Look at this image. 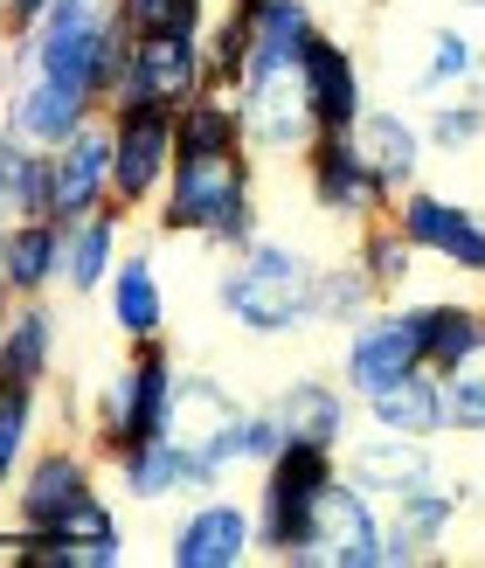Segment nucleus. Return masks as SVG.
I'll use <instances>...</instances> for the list:
<instances>
[{"label": "nucleus", "mask_w": 485, "mask_h": 568, "mask_svg": "<svg viewBox=\"0 0 485 568\" xmlns=\"http://www.w3.org/2000/svg\"><path fill=\"white\" fill-rule=\"evenodd\" d=\"M202 42H209V83L243 91V77H250V14L230 8L215 28H202Z\"/></svg>", "instance_id": "nucleus-37"}, {"label": "nucleus", "mask_w": 485, "mask_h": 568, "mask_svg": "<svg viewBox=\"0 0 485 568\" xmlns=\"http://www.w3.org/2000/svg\"><path fill=\"white\" fill-rule=\"evenodd\" d=\"M354 257H361L367 284H375V298H395V292L416 277V257H423V250L403 236V222L382 215V222H367V230H361V250H354Z\"/></svg>", "instance_id": "nucleus-32"}, {"label": "nucleus", "mask_w": 485, "mask_h": 568, "mask_svg": "<svg viewBox=\"0 0 485 568\" xmlns=\"http://www.w3.org/2000/svg\"><path fill=\"white\" fill-rule=\"evenodd\" d=\"M458 506H465V486H444V478H431V486H416L403 499H388L382 506V520H388V568L431 555L451 534V520H458Z\"/></svg>", "instance_id": "nucleus-21"}, {"label": "nucleus", "mask_w": 485, "mask_h": 568, "mask_svg": "<svg viewBox=\"0 0 485 568\" xmlns=\"http://www.w3.org/2000/svg\"><path fill=\"white\" fill-rule=\"evenodd\" d=\"M333 478H340V450L284 444L277 458L264 465V486H256V548L277 555L284 568H305Z\"/></svg>", "instance_id": "nucleus-3"}, {"label": "nucleus", "mask_w": 485, "mask_h": 568, "mask_svg": "<svg viewBox=\"0 0 485 568\" xmlns=\"http://www.w3.org/2000/svg\"><path fill=\"white\" fill-rule=\"evenodd\" d=\"M230 146H250L243 139V104H236V91L209 83L194 104L174 111V153H230Z\"/></svg>", "instance_id": "nucleus-30"}, {"label": "nucleus", "mask_w": 485, "mask_h": 568, "mask_svg": "<svg viewBox=\"0 0 485 568\" xmlns=\"http://www.w3.org/2000/svg\"><path fill=\"white\" fill-rule=\"evenodd\" d=\"M361 409L375 430H395V437H444V382L437 367H416V375L388 382L375 395H361Z\"/></svg>", "instance_id": "nucleus-26"}, {"label": "nucleus", "mask_w": 485, "mask_h": 568, "mask_svg": "<svg viewBox=\"0 0 485 568\" xmlns=\"http://www.w3.org/2000/svg\"><path fill=\"white\" fill-rule=\"evenodd\" d=\"M49 8H55V0H8V8H0V36H8V42H28Z\"/></svg>", "instance_id": "nucleus-41"}, {"label": "nucleus", "mask_w": 485, "mask_h": 568, "mask_svg": "<svg viewBox=\"0 0 485 568\" xmlns=\"http://www.w3.org/2000/svg\"><path fill=\"white\" fill-rule=\"evenodd\" d=\"M209 91V42L202 36H132V63L119 77V104H153V111H181Z\"/></svg>", "instance_id": "nucleus-10"}, {"label": "nucleus", "mask_w": 485, "mask_h": 568, "mask_svg": "<svg viewBox=\"0 0 485 568\" xmlns=\"http://www.w3.org/2000/svg\"><path fill=\"white\" fill-rule=\"evenodd\" d=\"M55 375V312L42 298H14V312L0 320V382L42 388Z\"/></svg>", "instance_id": "nucleus-24"}, {"label": "nucleus", "mask_w": 485, "mask_h": 568, "mask_svg": "<svg viewBox=\"0 0 485 568\" xmlns=\"http://www.w3.org/2000/svg\"><path fill=\"white\" fill-rule=\"evenodd\" d=\"M236 8H243V14H250V8H264V0H236Z\"/></svg>", "instance_id": "nucleus-44"}, {"label": "nucleus", "mask_w": 485, "mask_h": 568, "mask_svg": "<svg viewBox=\"0 0 485 568\" xmlns=\"http://www.w3.org/2000/svg\"><path fill=\"white\" fill-rule=\"evenodd\" d=\"M305 568H388V520L382 499H367L347 471L333 478V493L320 506V534H312Z\"/></svg>", "instance_id": "nucleus-12"}, {"label": "nucleus", "mask_w": 485, "mask_h": 568, "mask_svg": "<svg viewBox=\"0 0 485 568\" xmlns=\"http://www.w3.org/2000/svg\"><path fill=\"white\" fill-rule=\"evenodd\" d=\"M465 8H485V0H465Z\"/></svg>", "instance_id": "nucleus-45"}, {"label": "nucleus", "mask_w": 485, "mask_h": 568, "mask_svg": "<svg viewBox=\"0 0 485 568\" xmlns=\"http://www.w3.org/2000/svg\"><path fill=\"white\" fill-rule=\"evenodd\" d=\"M160 236H202L215 250L256 243V153L230 146V153H174L160 202H153Z\"/></svg>", "instance_id": "nucleus-1"}, {"label": "nucleus", "mask_w": 485, "mask_h": 568, "mask_svg": "<svg viewBox=\"0 0 485 568\" xmlns=\"http://www.w3.org/2000/svg\"><path fill=\"white\" fill-rule=\"evenodd\" d=\"M119 236H125V209H98V215H83L70 222V236H63V284L77 298H91L111 284V271H119Z\"/></svg>", "instance_id": "nucleus-27"}, {"label": "nucleus", "mask_w": 485, "mask_h": 568, "mask_svg": "<svg viewBox=\"0 0 485 568\" xmlns=\"http://www.w3.org/2000/svg\"><path fill=\"white\" fill-rule=\"evenodd\" d=\"M375 305H382V298H375V284H367L361 257L326 264L320 284H312V320H320V326H354V320H367Z\"/></svg>", "instance_id": "nucleus-34"}, {"label": "nucleus", "mask_w": 485, "mask_h": 568, "mask_svg": "<svg viewBox=\"0 0 485 568\" xmlns=\"http://www.w3.org/2000/svg\"><path fill=\"white\" fill-rule=\"evenodd\" d=\"M63 222H49V215H36V222H14L8 236H0V250H8V277H14V292L21 298H42L55 277H63Z\"/></svg>", "instance_id": "nucleus-29"}, {"label": "nucleus", "mask_w": 485, "mask_h": 568, "mask_svg": "<svg viewBox=\"0 0 485 568\" xmlns=\"http://www.w3.org/2000/svg\"><path fill=\"white\" fill-rule=\"evenodd\" d=\"M14 298H21V292H14V277H8V250H0V320L14 312Z\"/></svg>", "instance_id": "nucleus-42"}, {"label": "nucleus", "mask_w": 485, "mask_h": 568, "mask_svg": "<svg viewBox=\"0 0 485 568\" xmlns=\"http://www.w3.org/2000/svg\"><path fill=\"white\" fill-rule=\"evenodd\" d=\"M250 555H256V506H236L222 493L194 499V514L166 541V561L174 568H243Z\"/></svg>", "instance_id": "nucleus-15"}, {"label": "nucleus", "mask_w": 485, "mask_h": 568, "mask_svg": "<svg viewBox=\"0 0 485 568\" xmlns=\"http://www.w3.org/2000/svg\"><path fill=\"white\" fill-rule=\"evenodd\" d=\"M243 423L250 409L236 403L230 388L215 375H174V403H166V437H181L188 450H202V458L230 478L243 465Z\"/></svg>", "instance_id": "nucleus-11"}, {"label": "nucleus", "mask_w": 485, "mask_h": 568, "mask_svg": "<svg viewBox=\"0 0 485 568\" xmlns=\"http://www.w3.org/2000/svg\"><path fill=\"white\" fill-rule=\"evenodd\" d=\"M0 8H8V0H0Z\"/></svg>", "instance_id": "nucleus-46"}, {"label": "nucleus", "mask_w": 485, "mask_h": 568, "mask_svg": "<svg viewBox=\"0 0 485 568\" xmlns=\"http://www.w3.org/2000/svg\"><path fill=\"white\" fill-rule=\"evenodd\" d=\"M416 367H431V354H423V305L382 298L367 320L347 326V347H340V382H347L354 395H375L388 382L416 375Z\"/></svg>", "instance_id": "nucleus-7"}, {"label": "nucleus", "mask_w": 485, "mask_h": 568, "mask_svg": "<svg viewBox=\"0 0 485 568\" xmlns=\"http://www.w3.org/2000/svg\"><path fill=\"white\" fill-rule=\"evenodd\" d=\"M305 104H312V119H320V132H354L361 125V111H367V83H361V63H354V49L340 42V36H320L305 49Z\"/></svg>", "instance_id": "nucleus-20"}, {"label": "nucleus", "mask_w": 485, "mask_h": 568, "mask_svg": "<svg viewBox=\"0 0 485 568\" xmlns=\"http://www.w3.org/2000/svg\"><path fill=\"white\" fill-rule=\"evenodd\" d=\"M174 174V111L153 104H119L111 111V209H146L160 202Z\"/></svg>", "instance_id": "nucleus-8"}, {"label": "nucleus", "mask_w": 485, "mask_h": 568, "mask_svg": "<svg viewBox=\"0 0 485 568\" xmlns=\"http://www.w3.org/2000/svg\"><path fill=\"white\" fill-rule=\"evenodd\" d=\"M478 42L465 36V28H437L431 36V55H423V70L410 77L416 98H444V91H465V83H478Z\"/></svg>", "instance_id": "nucleus-33"}, {"label": "nucleus", "mask_w": 485, "mask_h": 568, "mask_svg": "<svg viewBox=\"0 0 485 568\" xmlns=\"http://www.w3.org/2000/svg\"><path fill=\"white\" fill-rule=\"evenodd\" d=\"M320 36L326 28L305 0H264V8H250V77L256 70H299Z\"/></svg>", "instance_id": "nucleus-25"}, {"label": "nucleus", "mask_w": 485, "mask_h": 568, "mask_svg": "<svg viewBox=\"0 0 485 568\" xmlns=\"http://www.w3.org/2000/svg\"><path fill=\"white\" fill-rule=\"evenodd\" d=\"M104 305H111L119 339H160L166 333V284H160L146 250H125L119 257V271H111V284H104Z\"/></svg>", "instance_id": "nucleus-22"}, {"label": "nucleus", "mask_w": 485, "mask_h": 568, "mask_svg": "<svg viewBox=\"0 0 485 568\" xmlns=\"http://www.w3.org/2000/svg\"><path fill=\"white\" fill-rule=\"evenodd\" d=\"M478 98H485V55H478Z\"/></svg>", "instance_id": "nucleus-43"}, {"label": "nucleus", "mask_w": 485, "mask_h": 568, "mask_svg": "<svg viewBox=\"0 0 485 568\" xmlns=\"http://www.w3.org/2000/svg\"><path fill=\"white\" fill-rule=\"evenodd\" d=\"M14 527L21 534H125L119 514L104 506L91 458L77 444H49L14 478Z\"/></svg>", "instance_id": "nucleus-4"}, {"label": "nucleus", "mask_w": 485, "mask_h": 568, "mask_svg": "<svg viewBox=\"0 0 485 568\" xmlns=\"http://www.w3.org/2000/svg\"><path fill=\"white\" fill-rule=\"evenodd\" d=\"M395 222H403V236L423 257H437L465 277H485V215L478 209L451 202V194H431V187H410L395 202Z\"/></svg>", "instance_id": "nucleus-14"}, {"label": "nucleus", "mask_w": 485, "mask_h": 568, "mask_svg": "<svg viewBox=\"0 0 485 568\" xmlns=\"http://www.w3.org/2000/svg\"><path fill=\"white\" fill-rule=\"evenodd\" d=\"M299 166H305L312 209L333 215V222H354V230H367V222H382V215L395 209V187L375 174V160H367V146H361L354 132H320Z\"/></svg>", "instance_id": "nucleus-6"}, {"label": "nucleus", "mask_w": 485, "mask_h": 568, "mask_svg": "<svg viewBox=\"0 0 485 568\" xmlns=\"http://www.w3.org/2000/svg\"><path fill=\"white\" fill-rule=\"evenodd\" d=\"M354 403L361 395L347 382H320V375H292L277 395H271V416H277V430L284 444H320V450H347L354 437Z\"/></svg>", "instance_id": "nucleus-18"}, {"label": "nucleus", "mask_w": 485, "mask_h": 568, "mask_svg": "<svg viewBox=\"0 0 485 568\" xmlns=\"http://www.w3.org/2000/svg\"><path fill=\"white\" fill-rule=\"evenodd\" d=\"M485 339V305H458V298H423V354L431 367H458Z\"/></svg>", "instance_id": "nucleus-31"}, {"label": "nucleus", "mask_w": 485, "mask_h": 568, "mask_svg": "<svg viewBox=\"0 0 485 568\" xmlns=\"http://www.w3.org/2000/svg\"><path fill=\"white\" fill-rule=\"evenodd\" d=\"M243 139L256 160H305L312 139H320V119L305 104V77L299 70H256L243 77Z\"/></svg>", "instance_id": "nucleus-9"}, {"label": "nucleus", "mask_w": 485, "mask_h": 568, "mask_svg": "<svg viewBox=\"0 0 485 568\" xmlns=\"http://www.w3.org/2000/svg\"><path fill=\"white\" fill-rule=\"evenodd\" d=\"M111 209V111L77 125L63 146H49V222H83Z\"/></svg>", "instance_id": "nucleus-13"}, {"label": "nucleus", "mask_w": 485, "mask_h": 568, "mask_svg": "<svg viewBox=\"0 0 485 568\" xmlns=\"http://www.w3.org/2000/svg\"><path fill=\"white\" fill-rule=\"evenodd\" d=\"M478 284H485V277H478Z\"/></svg>", "instance_id": "nucleus-47"}, {"label": "nucleus", "mask_w": 485, "mask_h": 568, "mask_svg": "<svg viewBox=\"0 0 485 568\" xmlns=\"http://www.w3.org/2000/svg\"><path fill=\"white\" fill-rule=\"evenodd\" d=\"M340 471H347L367 499H382V506L403 499V493H416V486H431V478H444L431 437H395V430L347 437V450H340Z\"/></svg>", "instance_id": "nucleus-16"}, {"label": "nucleus", "mask_w": 485, "mask_h": 568, "mask_svg": "<svg viewBox=\"0 0 485 568\" xmlns=\"http://www.w3.org/2000/svg\"><path fill=\"white\" fill-rule=\"evenodd\" d=\"M36 395H42V388L0 382V499L14 493L21 465L36 458Z\"/></svg>", "instance_id": "nucleus-35"}, {"label": "nucleus", "mask_w": 485, "mask_h": 568, "mask_svg": "<svg viewBox=\"0 0 485 568\" xmlns=\"http://www.w3.org/2000/svg\"><path fill=\"white\" fill-rule=\"evenodd\" d=\"M209 0H119V21L132 36H202Z\"/></svg>", "instance_id": "nucleus-38"}, {"label": "nucleus", "mask_w": 485, "mask_h": 568, "mask_svg": "<svg viewBox=\"0 0 485 568\" xmlns=\"http://www.w3.org/2000/svg\"><path fill=\"white\" fill-rule=\"evenodd\" d=\"M98 119V104L83 98V91H70V83H49V77H36V70H14V83H8V119L0 125H14L28 146H63V139L77 132V125H91Z\"/></svg>", "instance_id": "nucleus-19"}, {"label": "nucleus", "mask_w": 485, "mask_h": 568, "mask_svg": "<svg viewBox=\"0 0 485 568\" xmlns=\"http://www.w3.org/2000/svg\"><path fill=\"white\" fill-rule=\"evenodd\" d=\"M174 375L181 367L166 361L160 339H132V361L111 367V375L98 382V409H91V437L111 465L125 458V450H139L146 437L166 430V403H174Z\"/></svg>", "instance_id": "nucleus-5"}, {"label": "nucleus", "mask_w": 485, "mask_h": 568, "mask_svg": "<svg viewBox=\"0 0 485 568\" xmlns=\"http://www.w3.org/2000/svg\"><path fill=\"white\" fill-rule=\"evenodd\" d=\"M354 139L367 146V160H375V174L395 187V194H410L416 187V174H423V125L410 119V111H395V104H367L361 111V125H354Z\"/></svg>", "instance_id": "nucleus-23"}, {"label": "nucleus", "mask_w": 485, "mask_h": 568, "mask_svg": "<svg viewBox=\"0 0 485 568\" xmlns=\"http://www.w3.org/2000/svg\"><path fill=\"white\" fill-rule=\"evenodd\" d=\"M36 215H49V153L28 146L14 125H0V236Z\"/></svg>", "instance_id": "nucleus-28"}, {"label": "nucleus", "mask_w": 485, "mask_h": 568, "mask_svg": "<svg viewBox=\"0 0 485 568\" xmlns=\"http://www.w3.org/2000/svg\"><path fill=\"white\" fill-rule=\"evenodd\" d=\"M423 139H431L437 153H472L485 139V98H451V104H431V119H423Z\"/></svg>", "instance_id": "nucleus-39"}, {"label": "nucleus", "mask_w": 485, "mask_h": 568, "mask_svg": "<svg viewBox=\"0 0 485 568\" xmlns=\"http://www.w3.org/2000/svg\"><path fill=\"white\" fill-rule=\"evenodd\" d=\"M284 450V430H277V416L271 409H250V423H243V465H256L264 471L271 458Z\"/></svg>", "instance_id": "nucleus-40"}, {"label": "nucleus", "mask_w": 485, "mask_h": 568, "mask_svg": "<svg viewBox=\"0 0 485 568\" xmlns=\"http://www.w3.org/2000/svg\"><path fill=\"white\" fill-rule=\"evenodd\" d=\"M312 284H320V264L305 257L299 243H277V236H256L243 243L230 271L215 277V305L256 339H284V333H305L320 326L312 320Z\"/></svg>", "instance_id": "nucleus-2"}, {"label": "nucleus", "mask_w": 485, "mask_h": 568, "mask_svg": "<svg viewBox=\"0 0 485 568\" xmlns=\"http://www.w3.org/2000/svg\"><path fill=\"white\" fill-rule=\"evenodd\" d=\"M119 486L139 499V506H166V499H202L222 486V471L202 458V450H188L181 437H146L139 450L119 458Z\"/></svg>", "instance_id": "nucleus-17"}, {"label": "nucleus", "mask_w": 485, "mask_h": 568, "mask_svg": "<svg viewBox=\"0 0 485 568\" xmlns=\"http://www.w3.org/2000/svg\"><path fill=\"white\" fill-rule=\"evenodd\" d=\"M437 382H444V437H485V339Z\"/></svg>", "instance_id": "nucleus-36"}]
</instances>
